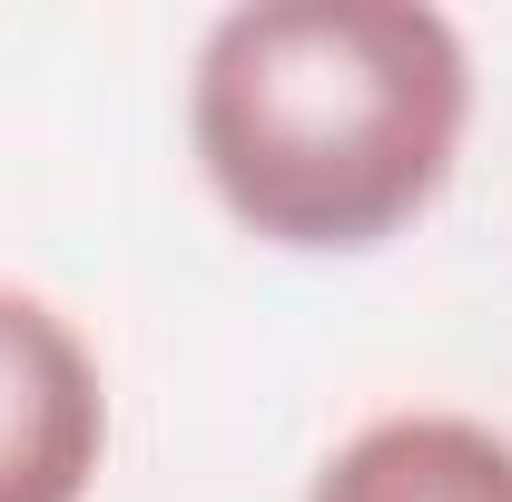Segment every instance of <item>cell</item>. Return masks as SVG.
<instances>
[{"mask_svg":"<svg viewBox=\"0 0 512 502\" xmlns=\"http://www.w3.org/2000/svg\"><path fill=\"white\" fill-rule=\"evenodd\" d=\"M473 60L414 0H247L207 30L188 138L217 207L296 256L404 237L453 178Z\"/></svg>","mask_w":512,"mask_h":502,"instance_id":"6da1fadb","label":"cell"},{"mask_svg":"<svg viewBox=\"0 0 512 502\" xmlns=\"http://www.w3.org/2000/svg\"><path fill=\"white\" fill-rule=\"evenodd\" d=\"M109 453V394L89 345L20 286H0V502H89Z\"/></svg>","mask_w":512,"mask_h":502,"instance_id":"7a4b0ae2","label":"cell"},{"mask_svg":"<svg viewBox=\"0 0 512 502\" xmlns=\"http://www.w3.org/2000/svg\"><path fill=\"white\" fill-rule=\"evenodd\" d=\"M306 502H512V443L473 414H384L335 443Z\"/></svg>","mask_w":512,"mask_h":502,"instance_id":"3957f363","label":"cell"}]
</instances>
